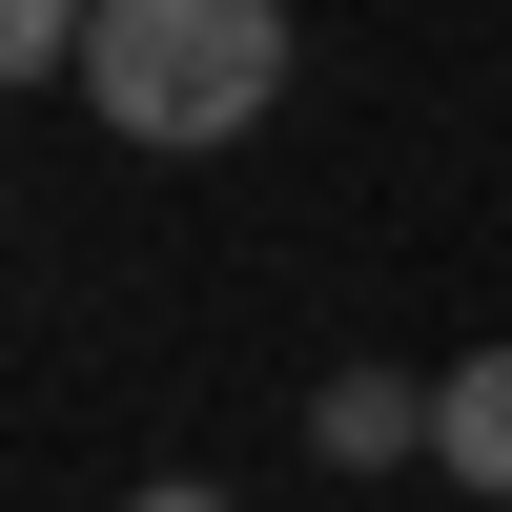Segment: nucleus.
Instances as JSON below:
<instances>
[{"mask_svg":"<svg viewBox=\"0 0 512 512\" xmlns=\"http://www.w3.org/2000/svg\"><path fill=\"white\" fill-rule=\"evenodd\" d=\"M82 41H103V0H0V62L21 82H82Z\"/></svg>","mask_w":512,"mask_h":512,"instance_id":"obj_4","label":"nucleus"},{"mask_svg":"<svg viewBox=\"0 0 512 512\" xmlns=\"http://www.w3.org/2000/svg\"><path fill=\"white\" fill-rule=\"evenodd\" d=\"M308 451H328V472H410V451H431V390H410V369H328V390H308Z\"/></svg>","mask_w":512,"mask_h":512,"instance_id":"obj_2","label":"nucleus"},{"mask_svg":"<svg viewBox=\"0 0 512 512\" xmlns=\"http://www.w3.org/2000/svg\"><path fill=\"white\" fill-rule=\"evenodd\" d=\"M123 512H226V492H123Z\"/></svg>","mask_w":512,"mask_h":512,"instance_id":"obj_5","label":"nucleus"},{"mask_svg":"<svg viewBox=\"0 0 512 512\" xmlns=\"http://www.w3.org/2000/svg\"><path fill=\"white\" fill-rule=\"evenodd\" d=\"M82 103L123 123V144H246V123L287 103V0H103V41H82Z\"/></svg>","mask_w":512,"mask_h":512,"instance_id":"obj_1","label":"nucleus"},{"mask_svg":"<svg viewBox=\"0 0 512 512\" xmlns=\"http://www.w3.org/2000/svg\"><path fill=\"white\" fill-rule=\"evenodd\" d=\"M431 451H451L472 492H512V349H472V369L431 390Z\"/></svg>","mask_w":512,"mask_h":512,"instance_id":"obj_3","label":"nucleus"}]
</instances>
